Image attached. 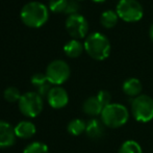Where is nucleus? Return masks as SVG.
<instances>
[{
    "label": "nucleus",
    "instance_id": "10",
    "mask_svg": "<svg viewBox=\"0 0 153 153\" xmlns=\"http://www.w3.org/2000/svg\"><path fill=\"white\" fill-rule=\"evenodd\" d=\"M15 128L5 121H0V148L10 147L16 142Z\"/></svg>",
    "mask_w": 153,
    "mask_h": 153
},
{
    "label": "nucleus",
    "instance_id": "24",
    "mask_svg": "<svg viewBox=\"0 0 153 153\" xmlns=\"http://www.w3.org/2000/svg\"><path fill=\"white\" fill-rule=\"evenodd\" d=\"M78 10H79V4L77 2V0H69L68 4H67V7L64 13H66V14H68L70 16V15L78 14L77 13Z\"/></svg>",
    "mask_w": 153,
    "mask_h": 153
},
{
    "label": "nucleus",
    "instance_id": "22",
    "mask_svg": "<svg viewBox=\"0 0 153 153\" xmlns=\"http://www.w3.org/2000/svg\"><path fill=\"white\" fill-rule=\"evenodd\" d=\"M31 83L36 87V89L42 87V85L48 83V79L46 77V74H43V73H36L31 76Z\"/></svg>",
    "mask_w": 153,
    "mask_h": 153
},
{
    "label": "nucleus",
    "instance_id": "20",
    "mask_svg": "<svg viewBox=\"0 0 153 153\" xmlns=\"http://www.w3.org/2000/svg\"><path fill=\"white\" fill-rule=\"evenodd\" d=\"M23 153H49L46 144L41 142H33L25 147Z\"/></svg>",
    "mask_w": 153,
    "mask_h": 153
},
{
    "label": "nucleus",
    "instance_id": "8",
    "mask_svg": "<svg viewBox=\"0 0 153 153\" xmlns=\"http://www.w3.org/2000/svg\"><path fill=\"white\" fill-rule=\"evenodd\" d=\"M66 29L75 40L83 39L89 31V23L80 14L70 15L66 20Z\"/></svg>",
    "mask_w": 153,
    "mask_h": 153
},
{
    "label": "nucleus",
    "instance_id": "12",
    "mask_svg": "<svg viewBox=\"0 0 153 153\" xmlns=\"http://www.w3.org/2000/svg\"><path fill=\"white\" fill-rule=\"evenodd\" d=\"M15 132L17 137L20 139H30L36 132V125L30 121H22L16 125Z\"/></svg>",
    "mask_w": 153,
    "mask_h": 153
},
{
    "label": "nucleus",
    "instance_id": "26",
    "mask_svg": "<svg viewBox=\"0 0 153 153\" xmlns=\"http://www.w3.org/2000/svg\"><path fill=\"white\" fill-rule=\"evenodd\" d=\"M94 2H96V3H102V2H104L105 0H93Z\"/></svg>",
    "mask_w": 153,
    "mask_h": 153
},
{
    "label": "nucleus",
    "instance_id": "1",
    "mask_svg": "<svg viewBox=\"0 0 153 153\" xmlns=\"http://www.w3.org/2000/svg\"><path fill=\"white\" fill-rule=\"evenodd\" d=\"M22 22L25 25L33 28H38L48 21V7L44 3L39 1H31L22 7L20 13Z\"/></svg>",
    "mask_w": 153,
    "mask_h": 153
},
{
    "label": "nucleus",
    "instance_id": "18",
    "mask_svg": "<svg viewBox=\"0 0 153 153\" xmlns=\"http://www.w3.org/2000/svg\"><path fill=\"white\" fill-rule=\"evenodd\" d=\"M118 153H143V151H142V147L137 142L128 140L122 144Z\"/></svg>",
    "mask_w": 153,
    "mask_h": 153
},
{
    "label": "nucleus",
    "instance_id": "16",
    "mask_svg": "<svg viewBox=\"0 0 153 153\" xmlns=\"http://www.w3.org/2000/svg\"><path fill=\"white\" fill-rule=\"evenodd\" d=\"M118 19H119V16H118L117 13L114 12V10H108L101 14L100 23L105 28H113L114 26L117 25Z\"/></svg>",
    "mask_w": 153,
    "mask_h": 153
},
{
    "label": "nucleus",
    "instance_id": "9",
    "mask_svg": "<svg viewBox=\"0 0 153 153\" xmlns=\"http://www.w3.org/2000/svg\"><path fill=\"white\" fill-rule=\"evenodd\" d=\"M47 100L48 103L50 104L51 107L53 108H62L65 107L69 102V96L66 90L62 87H53L50 90L48 96H47Z\"/></svg>",
    "mask_w": 153,
    "mask_h": 153
},
{
    "label": "nucleus",
    "instance_id": "15",
    "mask_svg": "<svg viewBox=\"0 0 153 153\" xmlns=\"http://www.w3.org/2000/svg\"><path fill=\"white\" fill-rule=\"evenodd\" d=\"M83 49H85L83 44H81V42H79L78 40L74 39V40H71L66 43V45L64 46V52L66 53L67 56L75 59V57L80 56Z\"/></svg>",
    "mask_w": 153,
    "mask_h": 153
},
{
    "label": "nucleus",
    "instance_id": "14",
    "mask_svg": "<svg viewBox=\"0 0 153 153\" xmlns=\"http://www.w3.org/2000/svg\"><path fill=\"white\" fill-rule=\"evenodd\" d=\"M85 133L90 139L97 140L100 139L104 133V124L102 121H99L97 119H92L87 123Z\"/></svg>",
    "mask_w": 153,
    "mask_h": 153
},
{
    "label": "nucleus",
    "instance_id": "25",
    "mask_svg": "<svg viewBox=\"0 0 153 153\" xmlns=\"http://www.w3.org/2000/svg\"><path fill=\"white\" fill-rule=\"evenodd\" d=\"M149 36H150V39L153 41V24L150 26V29H149Z\"/></svg>",
    "mask_w": 153,
    "mask_h": 153
},
{
    "label": "nucleus",
    "instance_id": "5",
    "mask_svg": "<svg viewBox=\"0 0 153 153\" xmlns=\"http://www.w3.org/2000/svg\"><path fill=\"white\" fill-rule=\"evenodd\" d=\"M18 104L21 113L28 118L39 116L44 107L43 97H41L36 92H27L23 94Z\"/></svg>",
    "mask_w": 153,
    "mask_h": 153
},
{
    "label": "nucleus",
    "instance_id": "6",
    "mask_svg": "<svg viewBox=\"0 0 153 153\" xmlns=\"http://www.w3.org/2000/svg\"><path fill=\"white\" fill-rule=\"evenodd\" d=\"M116 13L125 22H137L143 18L144 10L137 0H120Z\"/></svg>",
    "mask_w": 153,
    "mask_h": 153
},
{
    "label": "nucleus",
    "instance_id": "17",
    "mask_svg": "<svg viewBox=\"0 0 153 153\" xmlns=\"http://www.w3.org/2000/svg\"><path fill=\"white\" fill-rule=\"evenodd\" d=\"M85 128H87V123L81 119H74L68 124V132L75 137L85 132Z\"/></svg>",
    "mask_w": 153,
    "mask_h": 153
},
{
    "label": "nucleus",
    "instance_id": "3",
    "mask_svg": "<svg viewBox=\"0 0 153 153\" xmlns=\"http://www.w3.org/2000/svg\"><path fill=\"white\" fill-rule=\"evenodd\" d=\"M100 116L104 126L109 128H119L124 126L128 121L129 111L125 105L119 103H111L103 108Z\"/></svg>",
    "mask_w": 153,
    "mask_h": 153
},
{
    "label": "nucleus",
    "instance_id": "21",
    "mask_svg": "<svg viewBox=\"0 0 153 153\" xmlns=\"http://www.w3.org/2000/svg\"><path fill=\"white\" fill-rule=\"evenodd\" d=\"M69 0H49V8L54 13L65 12Z\"/></svg>",
    "mask_w": 153,
    "mask_h": 153
},
{
    "label": "nucleus",
    "instance_id": "23",
    "mask_svg": "<svg viewBox=\"0 0 153 153\" xmlns=\"http://www.w3.org/2000/svg\"><path fill=\"white\" fill-rule=\"evenodd\" d=\"M97 98H98V100L100 101V103L103 105V107L107 106L108 104H111V94H109V92L105 91V90H102V91H100L97 94Z\"/></svg>",
    "mask_w": 153,
    "mask_h": 153
},
{
    "label": "nucleus",
    "instance_id": "7",
    "mask_svg": "<svg viewBox=\"0 0 153 153\" xmlns=\"http://www.w3.org/2000/svg\"><path fill=\"white\" fill-rule=\"evenodd\" d=\"M70 67L62 59L52 61L46 68V77L51 85H59L68 80L70 77Z\"/></svg>",
    "mask_w": 153,
    "mask_h": 153
},
{
    "label": "nucleus",
    "instance_id": "4",
    "mask_svg": "<svg viewBox=\"0 0 153 153\" xmlns=\"http://www.w3.org/2000/svg\"><path fill=\"white\" fill-rule=\"evenodd\" d=\"M131 113L137 122H150L153 120V99L145 94L133 98L131 102Z\"/></svg>",
    "mask_w": 153,
    "mask_h": 153
},
{
    "label": "nucleus",
    "instance_id": "11",
    "mask_svg": "<svg viewBox=\"0 0 153 153\" xmlns=\"http://www.w3.org/2000/svg\"><path fill=\"white\" fill-rule=\"evenodd\" d=\"M122 89L123 92L125 93V95L135 98V97L141 95L143 85H142V82L140 81V79L132 77V78H128L124 81Z\"/></svg>",
    "mask_w": 153,
    "mask_h": 153
},
{
    "label": "nucleus",
    "instance_id": "2",
    "mask_svg": "<svg viewBox=\"0 0 153 153\" xmlns=\"http://www.w3.org/2000/svg\"><path fill=\"white\" fill-rule=\"evenodd\" d=\"M85 50L92 59L96 61H104L111 53L109 40L100 32H93L89 34L85 41Z\"/></svg>",
    "mask_w": 153,
    "mask_h": 153
},
{
    "label": "nucleus",
    "instance_id": "19",
    "mask_svg": "<svg viewBox=\"0 0 153 153\" xmlns=\"http://www.w3.org/2000/svg\"><path fill=\"white\" fill-rule=\"evenodd\" d=\"M21 93L19 91V89H17L16 87H8L7 89L4 90L3 97L7 102L14 103V102H19L21 98Z\"/></svg>",
    "mask_w": 153,
    "mask_h": 153
},
{
    "label": "nucleus",
    "instance_id": "13",
    "mask_svg": "<svg viewBox=\"0 0 153 153\" xmlns=\"http://www.w3.org/2000/svg\"><path fill=\"white\" fill-rule=\"evenodd\" d=\"M103 105L100 103V101L98 100L96 96L95 97H90L87 100L83 102L82 109L87 115L92 116V117H96L98 115H101L103 111Z\"/></svg>",
    "mask_w": 153,
    "mask_h": 153
}]
</instances>
